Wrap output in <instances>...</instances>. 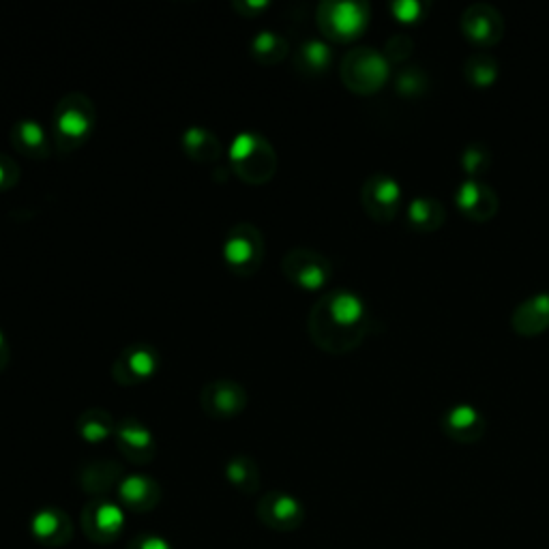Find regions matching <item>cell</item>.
<instances>
[{
	"instance_id": "cell-1",
	"label": "cell",
	"mask_w": 549,
	"mask_h": 549,
	"mask_svg": "<svg viewBox=\"0 0 549 549\" xmlns=\"http://www.w3.org/2000/svg\"><path fill=\"white\" fill-rule=\"evenodd\" d=\"M369 331V316L361 296L350 290L326 292L309 314V335L324 352L346 354Z\"/></svg>"
},
{
	"instance_id": "cell-2",
	"label": "cell",
	"mask_w": 549,
	"mask_h": 549,
	"mask_svg": "<svg viewBox=\"0 0 549 549\" xmlns=\"http://www.w3.org/2000/svg\"><path fill=\"white\" fill-rule=\"evenodd\" d=\"M230 163L234 174L247 185H266L275 176L277 155L271 142L254 131L239 133L230 144Z\"/></svg>"
},
{
	"instance_id": "cell-3",
	"label": "cell",
	"mask_w": 549,
	"mask_h": 549,
	"mask_svg": "<svg viewBox=\"0 0 549 549\" xmlns=\"http://www.w3.org/2000/svg\"><path fill=\"white\" fill-rule=\"evenodd\" d=\"M97 125L95 103L84 93H69L56 103L54 133L63 153H71L88 142Z\"/></svg>"
},
{
	"instance_id": "cell-4",
	"label": "cell",
	"mask_w": 549,
	"mask_h": 549,
	"mask_svg": "<svg viewBox=\"0 0 549 549\" xmlns=\"http://www.w3.org/2000/svg\"><path fill=\"white\" fill-rule=\"evenodd\" d=\"M389 65L384 56L372 48H356L341 61V80L350 91L372 95L387 82Z\"/></svg>"
},
{
	"instance_id": "cell-5",
	"label": "cell",
	"mask_w": 549,
	"mask_h": 549,
	"mask_svg": "<svg viewBox=\"0 0 549 549\" xmlns=\"http://www.w3.org/2000/svg\"><path fill=\"white\" fill-rule=\"evenodd\" d=\"M224 260L239 277H251L264 260V239L254 224H236L224 243Z\"/></svg>"
},
{
	"instance_id": "cell-6",
	"label": "cell",
	"mask_w": 549,
	"mask_h": 549,
	"mask_svg": "<svg viewBox=\"0 0 549 549\" xmlns=\"http://www.w3.org/2000/svg\"><path fill=\"white\" fill-rule=\"evenodd\" d=\"M284 277L305 292L322 290L331 279V262L314 249H292L281 260Z\"/></svg>"
},
{
	"instance_id": "cell-7",
	"label": "cell",
	"mask_w": 549,
	"mask_h": 549,
	"mask_svg": "<svg viewBox=\"0 0 549 549\" xmlns=\"http://www.w3.org/2000/svg\"><path fill=\"white\" fill-rule=\"evenodd\" d=\"M367 7L361 3H322L318 7L320 31L337 41H350L363 33Z\"/></svg>"
},
{
	"instance_id": "cell-8",
	"label": "cell",
	"mask_w": 549,
	"mask_h": 549,
	"mask_svg": "<svg viewBox=\"0 0 549 549\" xmlns=\"http://www.w3.org/2000/svg\"><path fill=\"white\" fill-rule=\"evenodd\" d=\"M399 200H402V191L393 176L376 172L367 178L361 189V204L365 213L378 224H389L397 215Z\"/></svg>"
},
{
	"instance_id": "cell-9",
	"label": "cell",
	"mask_w": 549,
	"mask_h": 549,
	"mask_svg": "<svg viewBox=\"0 0 549 549\" xmlns=\"http://www.w3.org/2000/svg\"><path fill=\"white\" fill-rule=\"evenodd\" d=\"M249 395L239 382L219 378L206 384L200 393V408L211 419H234L247 408Z\"/></svg>"
},
{
	"instance_id": "cell-10",
	"label": "cell",
	"mask_w": 549,
	"mask_h": 549,
	"mask_svg": "<svg viewBox=\"0 0 549 549\" xmlns=\"http://www.w3.org/2000/svg\"><path fill=\"white\" fill-rule=\"evenodd\" d=\"M159 372V354L148 344H131L127 346L112 365V378L123 384V387H133L151 380Z\"/></svg>"
},
{
	"instance_id": "cell-11",
	"label": "cell",
	"mask_w": 549,
	"mask_h": 549,
	"mask_svg": "<svg viewBox=\"0 0 549 549\" xmlns=\"http://www.w3.org/2000/svg\"><path fill=\"white\" fill-rule=\"evenodd\" d=\"M125 526V513L118 504L95 498L82 511V530L95 543H112Z\"/></svg>"
},
{
	"instance_id": "cell-12",
	"label": "cell",
	"mask_w": 549,
	"mask_h": 549,
	"mask_svg": "<svg viewBox=\"0 0 549 549\" xmlns=\"http://www.w3.org/2000/svg\"><path fill=\"white\" fill-rule=\"evenodd\" d=\"M258 519L271 530L290 532L303 524V504L290 494L269 492L258 502Z\"/></svg>"
},
{
	"instance_id": "cell-13",
	"label": "cell",
	"mask_w": 549,
	"mask_h": 549,
	"mask_svg": "<svg viewBox=\"0 0 549 549\" xmlns=\"http://www.w3.org/2000/svg\"><path fill=\"white\" fill-rule=\"evenodd\" d=\"M116 447L121 451L131 464L144 466L151 464L157 453V442L151 429L138 419H123L116 425Z\"/></svg>"
},
{
	"instance_id": "cell-14",
	"label": "cell",
	"mask_w": 549,
	"mask_h": 549,
	"mask_svg": "<svg viewBox=\"0 0 549 549\" xmlns=\"http://www.w3.org/2000/svg\"><path fill=\"white\" fill-rule=\"evenodd\" d=\"M462 28L470 41L487 48L500 41L504 33V22L500 11L487 3L470 5L462 16Z\"/></svg>"
},
{
	"instance_id": "cell-15",
	"label": "cell",
	"mask_w": 549,
	"mask_h": 549,
	"mask_svg": "<svg viewBox=\"0 0 549 549\" xmlns=\"http://www.w3.org/2000/svg\"><path fill=\"white\" fill-rule=\"evenodd\" d=\"M457 206L468 219L472 221H487L498 213V196L496 191L477 181V178H468L466 183L457 189Z\"/></svg>"
},
{
	"instance_id": "cell-16",
	"label": "cell",
	"mask_w": 549,
	"mask_h": 549,
	"mask_svg": "<svg viewBox=\"0 0 549 549\" xmlns=\"http://www.w3.org/2000/svg\"><path fill=\"white\" fill-rule=\"evenodd\" d=\"M33 537L48 547L67 545L73 537V524L63 509L46 507L35 513L31 522Z\"/></svg>"
},
{
	"instance_id": "cell-17",
	"label": "cell",
	"mask_w": 549,
	"mask_h": 549,
	"mask_svg": "<svg viewBox=\"0 0 549 549\" xmlns=\"http://www.w3.org/2000/svg\"><path fill=\"white\" fill-rule=\"evenodd\" d=\"M118 498L125 504V509L133 513H146L153 511L159 504L161 487L146 474H129L118 485Z\"/></svg>"
},
{
	"instance_id": "cell-18",
	"label": "cell",
	"mask_w": 549,
	"mask_h": 549,
	"mask_svg": "<svg viewBox=\"0 0 549 549\" xmlns=\"http://www.w3.org/2000/svg\"><path fill=\"white\" fill-rule=\"evenodd\" d=\"M442 429L457 442H477L485 434V419L479 410L468 404H459L444 412Z\"/></svg>"
},
{
	"instance_id": "cell-19",
	"label": "cell",
	"mask_w": 549,
	"mask_h": 549,
	"mask_svg": "<svg viewBox=\"0 0 549 549\" xmlns=\"http://www.w3.org/2000/svg\"><path fill=\"white\" fill-rule=\"evenodd\" d=\"M123 479V466L116 462H108V459L86 464L78 474V481L84 492L95 498H103L108 492H112L114 487L121 485Z\"/></svg>"
},
{
	"instance_id": "cell-20",
	"label": "cell",
	"mask_w": 549,
	"mask_h": 549,
	"mask_svg": "<svg viewBox=\"0 0 549 549\" xmlns=\"http://www.w3.org/2000/svg\"><path fill=\"white\" fill-rule=\"evenodd\" d=\"M513 331L519 335H539L549 329V294L541 292L526 299L513 311Z\"/></svg>"
},
{
	"instance_id": "cell-21",
	"label": "cell",
	"mask_w": 549,
	"mask_h": 549,
	"mask_svg": "<svg viewBox=\"0 0 549 549\" xmlns=\"http://www.w3.org/2000/svg\"><path fill=\"white\" fill-rule=\"evenodd\" d=\"M11 144L18 153L31 159H46L50 155V144L46 129L33 118H22L11 127Z\"/></svg>"
},
{
	"instance_id": "cell-22",
	"label": "cell",
	"mask_w": 549,
	"mask_h": 549,
	"mask_svg": "<svg viewBox=\"0 0 549 549\" xmlns=\"http://www.w3.org/2000/svg\"><path fill=\"white\" fill-rule=\"evenodd\" d=\"M76 432L88 444H101V442L114 438L116 423H114L110 412L101 410V408H91V410L82 412L78 417Z\"/></svg>"
},
{
	"instance_id": "cell-23",
	"label": "cell",
	"mask_w": 549,
	"mask_h": 549,
	"mask_svg": "<svg viewBox=\"0 0 549 549\" xmlns=\"http://www.w3.org/2000/svg\"><path fill=\"white\" fill-rule=\"evenodd\" d=\"M408 219L414 230L434 232L444 224V221H447V209H444L442 202H438L436 198L421 196L410 202Z\"/></svg>"
},
{
	"instance_id": "cell-24",
	"label": "cell",
	"mask_w": 549,
	"mask_h": 549,
	"mask_svg": "<svg viewBox=\"0 0 549 549\" xmlns=\"http://www.w3.org/2000/svg\"><path fill=\"white\" fill-rule=\"evenodd\" d=\"M183 148L189 159L198 163H211L217 161L221 155V146L217 136L202 127H191L183 136Z\"/></svg>"
},
{
	"instance_id": "cell-25",
	"label": "cell",
	"mask_w": 549,
	"mask_h": 549,
	"mask_svg": "<svg viewBox=\"0 0 549 549\" xmlns=\"http://www.w3.org/2000/svg\"><path fill=\"white\" fill-rule=\"evenodd\" d=\"M226 479L241 494H256L260 487V470L247 455H234L226 464Z\"/></svg>"
},
{
	"instance_id": "cell-26",
	"label": "cell",
	"mask_w": 549,
	"mask_h": 549,
	"mask_svg": "<svg viewBox=\"0 0 549 549\" xmlns=\"http://www.w3.org/2000/svg\"><path fill=\"white\" fill-rule=\"evenodd\" d=\"M249 50L260 65H277L288 54V41L273 31H262L251 39Z\"/></svg>"
},
{
	"instance_id": "cell-27",
	"label": "cell",
	"mask_w": 549,
	"mask_h": 549,
	"mask_svg": "<svg viewBox=\"0 0 549 549\" xmlns=\"http://www.w3.org/2000/svg\"><path fill=\"white\" fill-rule=\"evenodd\" d=\"M464 76L472 86H492L498 78V61L489 52H474L466 58Z\"/></svg>"
},
{
	"instance_id": "cell-28",
	"label": "cell",
	"mask_w": 549,
	"mask_h": 549,
	"mask_svg": "<svg viewBox=\"0 0 549 549\" xmlns=\"http://www.w3.org/2000/svg\"><path fill=\"white\" fill-rule=\"evenodd\" d=\"M329 65H331V48L326 46L324 41H318V39L305 41L299 48V52H296V67H299L303 73L316 76V73L326 71Z\"/></svg>"
},
{
	"instance_id": "cell-29",
	"label": "cell",
	"mask_w": 549,
	"mask_h": 549,
	"mask_svg": "<svg viewBox=\"0 0 549 549\" xmlns=\"http://www.w3.org/2000/svg\"><path fill=\"white\" fill-rule=\"evenodd\" d=\"M462 166L470 176L485 174L492 166V155L483 144H470L462 155Z\"/></svg>"
},
{
	"instance_id": "cell-30",
	"label": "cell",
	"mask_w": 549,
	"mask_h": 549,
	"mask_svg": "<svg viewBox=\"0 0 549 549\" xmlns=\"http://www.w3.org/2000/svg\"><path fill=\"white\" fill-rule=\"evenodd\" d=\"M18 178H20V170L16 166V161L11 157L0 155V191L16 187Z\"/></svg>"
},
{
	"instance_id": "cell-31",
	"label": "cell",
	"mask_w": 549,
	"mask_h": 549,
	"mask_svg": "<svg viewBox=\"0 0 549 549\" xmlns=\"http://www.w3.org/2000/svg\"><path fill=\"white\" fill-rule=\"evenodd\" d=\"M414 43L408 35L399 33V35H393L387 43V54L393 58V61H404V58L412 52Z\"/></svg>"
},
{
	"instance_id": "cell-32",
	"label": "cell",
	"mask_w": 549,
	"mask_h": 549,
	"mask_svg": "<svg viewBox=\"0 0 549 549\" xmlns=\"http://www.w3.org/2000/svg\"><path fill=\"white\" fill-rule=\"evenodd\" d=\"M127 549H172V545L157 534H138L129 541Z\"/></svg>"
},
{
	"instance_id": "cell-33",
	"label": "cell",
	"mask_w": 549,
	"mask_h": 549,
	"mask_svg": "<svg viewBox=\"0 0 549 549\" xmlns=\"http://www.w3.org/2000/svg\"><path fill=\"white\" fill-rule=\"evenodd\" d=\"M421 78V73L419 71H402L399 73V80H397V86H399V91L402 93H414V91H419V86H423V82H419Z\"/></svg>"
},
{
	"instance_id": "cell-34",
	"label": "cell",
	"mask_w": 549,
	"mask_h": 549,
	"mask_svg": "<svg viewBox=\"0 0 549 549\" xmlns=\"http://www.w3.org/2000/svg\"><path fill=\"white\" fill-rule=\"evenodd\" d=\"M393 11L397 13L399 20H406L408 22V20H417L421 16L423 7L419 3H414V0H412V3L408 0V3H395Z\"/></svg>"
},
{
	"instance_id": "cell-35",
	"label": "cell",
	"mask_w": 549,
	"mask_h": 549,
	"mask_svg": "<svg viewBox=\"0 0 549 549\" xmlns=\"http://www.w3.org/2000/svg\"><path fill=\"white\" fill-rule=\"evenodd\" d=\"M9 359H11V350H9V341L5 337V333L0 331V372L9 365Z\"/></svg>"
}]
</instances>
